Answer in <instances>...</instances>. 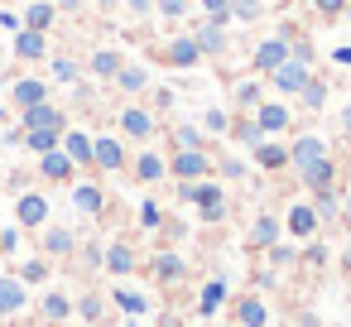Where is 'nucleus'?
<instances>
[{
  "instance_id": "nucleus-1",
  "label": "nucleus",
  "mask_w": 351,
  "mask_h": 327,
  "mask_svg": "<svg viewBox=\"0 0 351 327\" xmlns=\"http://www.w3.org/2000/svg\"><path fill=\"white\" fill-rule=\"evenodd\" d=\"M178 197H183V202H193V207H197V217H202L207 226H221V221L231 217L226 188H221V183H212V178H197V183H178Z\"/></svg>"
},
{
  "instance_id": "nucleus-2",
  "label": "nucleus",
  "mask_w": 351,
  "mask_h": 327,
  "mask_svg": "<svg viewBox=\"0 0 351 327\" xmlns=\"http://www.w3.org/2000/svg\"><path fill=\"white\" fill-rule=\"evenodd\" d=\"M289 44H293V34H289V29H279L274 39H265V44H255V53H250V68L269 77V73H274L279 63H289Z\"/></svg>"
},
{
  "instance_id": "nucleus-3",
  "label": "nucleus",
  "mask_w": 351,
  "mask_h": 327,
  "mask_svg": "<svg viewBox=\"0 0 351 327\" xmlns=\"http://www.w3.org/2000/svg\"><path fill=\"white\" fill-rule=\"evenodd\" d=\"M212 164H217V159H207V149H178V154L169 159V173H173L178 183H197V178L212 173Z\"/></svg>"
},
{
  "instance_id": "nucleus-4",
  "label": "nucleus",
  "mask_w": 351,
  "mask_h": 327,
  "mask_svg": "<svg viewBox=\"0 0 351 327\" xmlns=\"http://www.w3.org/2000/svg\"><path fill=\"white\" fill-rule=\"evenodd\" d=\"M20 130H68V116L53 101H39V106H25L20 111Z\"/></svg>"
},
{
  "instance_id": "nucleus-5",
  "label": "nucleus",
  "mask_w": 351,
  "mask_h": 327,
  "mask_svg": "<svg viewBox=\"0 0 351 327\" xmlns=\"http://www.w3.org/2000/svg\"><path fill=\"white\" fill-rule=\"evenodd\" d=\"M92 169H101V173L125 169V145L116 135H92Z\"/></svg>"
},
{
  "instance_id": "nucleus-6",
  "label": "nucleus",
  "mask_w": 351,
  "mask_h": 327,
  "mask_svg": "<svg viewBox=\"0 0 351 327\" xmlns=\"http://www.w3.org/2000/svg\"><path fill=\"white\" fill-rule=\"evenodd\" d=\"M284 226H289V236H293V241H313V236L322 231V221H317L313 202H293V207L284 212Z\"/></svg>"
},
{
  "instance_id": "nucleus-7",
  "label": "nucleus",
  "mask_w": 351,
  "mask_h": 327,
  "mask_svg": "<svg viewBox=\"0 0 351 327\" xmlns=\"http://www.w3.org/2000/svg\"><path fill=\"white\" fill-rule=\"evenodd\" d=\"M274 241H284V221H279L274 212H260V217L250 221V231H245V245H250V250H269Z\"/></svg>"
},
{
  "instance_id": "nucleus-8",
  "label": "nucleus",
  "mask_w": 351,
  "mask_h": 327,
  "mask_svg": "<svg viewBox=\"0 0 351 327\" xmlns=\"http://www.w3.org/2000/svg\"><path fill=\"white\" fill-rule=\"evenodd\" d=\"M308 77H313V68H308V63H293V58H289V63H279V68L269 73V82H274L284 97H298V92L308 87Z\"/></svg>"
},
{
  "instance_id": "nucleus-9",
  "label": "nucleus",
  "mask_w": 351,
  "mask_h": 327,
  "mask_svg": "<svg viewBox=\"0 0 351 327\" xmlns=\"http://www.w3.org/2000/svg\"><path fill=\"white\" fill-rule=\"evenodd\" d=\"M255 125L265 130V140H269V135H284V130L293 125V111H289L284 101H260V106H255Z\"/></svg>"
},
{
  "instance_id": "nucleus-10",
  "label": "nucleus",
  "mask_w": 351,
  "mask_h": 327,
  "mask_svg": "<svg viewBox=\"0 0 351 327\" xmlns=\"http://www.w3.org/2000/svg\"><path fill=\"white\" fill-rule=\"evenodd\" d=\"M317 159H327V140H322V135L308 130V135H298V140L289 145V164H293L298 173H303L308 164H317Z\"/></svg>"
},
{
  "instance_id": "nucleus-11",
  "label": "nucleus",
  "mask_w": 351,
  "mask_h": 327,
  "mask_svg": "<svg viewBox=\"0 0 351 327\" xmlns=\"http://www.w3.org/2000/svg\"><path fill=\"white\" fill-rule=\"evenodd\" d=\"M121 130H125L130 140H154L159 121H154V111H145V106H125V111H121Z\"/></svg>"
},
{
  "instance_id": "nucleus-12",
  "label": "nucleus",
  "mask_w": 351,
  "mask_h": 327,
  "mask_svg": "<svg viewBox=\"0 0 351 327\" xmlns=\"http://www.w3.org/2000/svg\"><path fill=\"white\" fill-rule=\"evenodd\" d=\"M164 58H169V68H197V63H202V49H197L193 34H178V39H169Z\"/></svg>"
},
{
  "instance_id": "nucleus-13",
  "label": "nucleus",
  "mask_w": 351,
  "mask_h": 327,
  "mask_svg": "<svg viewBox=\"0 0 351 327\" xmlns=\"http://www.w3.org/2000/svg\"><path fill=\"white\" fill-rule=\"evenodd\" d=\"M15 221H20V226H44V221H49V197H44V193H20Z\"/></svg>"
},
{
  "instance_id": "nucleus-14",
  "label": "nucleus",
  "mask_w": 351,
  "mask_h": 327,
  "mask_svg": "<svg viewBox=\"0 0 351 327\" xmlns=\"http://www.w3.org/2000/svg\"><path fill=\"white\" fill-rule=\"evenodd\" d=\"M25 303H29L25 284H20L15 274H0V317H15V313H25Z\"/></svg>"
},
{
  "instance_id": "nucleus-15",
  "label": "nucleus",
  "mask_w": 351,
  "mask_h": 327,
  "mask_svg": "<svg viewBox=\"0 0 351 327\" xmlns=\"http://www.w3.org/2000/svg\"><path fill=\"white\" fill-rule=\"evenodd\" d=\"M73 169H77V164L63 154V145H58V149H49V154H39V173H44L49 183H68V178H73Z\"/></svg>"
},
{
  "instance_id": "nucleus-16",
  "label": "nucleus",
  "mask_w": 351,
  "mask_h": 327,
  "mask_svg": "<svg viewBox=\"0 0 351 327\" xmlns=\"http://www.w3.org/2000/svg\"><path fill=\"white\" fill-rule=\"evenodd\" d=\"M44 53H49V39H44L39 29H20V34H15V58H20V63H39Z\"/></svg>"
},
{
  "instance_id": "nucleus-17",
  "label": "nucleus",
  "mask_w": 351,
  "mask_h": 327,
  "mask_svg": "<svg viewBox=\"0 0 351 327\" xmlns=\"http://www.w3.org/2000/svg\"><path fill=\"white\" fill-rule=\"evenodd\" d=\"M63 154L77 169H92V135L87 130H63Z\"/></svg>"
},
{
  "instance_id": "nucleus-18",
  "label": "nucleus",
  "mask_w": 351,
  "mask_h": 327,
  "mask_svg": "<svg viewBox=\"0 0 351 327\" xmlns=\"http://www.w3.org/2000/svg\"><path fill=\"white\" fill-rule=\"evenodd\" d=\"M250 154H255V164H260L265 173H279V169L289 164V145H279V140H260Z\"/></svg>"
},
{
  "instance_id": "nucleus-19",
  "label": "nucleus",
  "mask_w": 351,
  "mask_h": 327,
  "mask_svg": "<svg viewBox=\"0 0 351 327\" xmlns=\"http://www.w3.org/2000/svg\"><path fill=\"white\" fill-rule=\"evenodd\" d=\"M73 207H77L82 217H101V207H106V193H101L97 183H73Z\"/></svg>"
},
{
  "instance_id": "nucleus-20",
  "label": "nucleus",
  "mask_w": 351,
  "mask_h": 327,
  "mask_svg": "<svg viewBox=\"0 0 351 327\" xmlns=\"http://www.w3.org/2000/svg\"><path fill=\"white\" fill-rule=\"evenodd\" d=\"M226 298H231V284H226V279H207L202 293H197V313H202V317H217V308H221Z\"/></svg>"
},
{
  "instance_id": "nucleus-21",
  "label": "nucleus",
  "mask_w": 351,
  "mask_h": 327,
  "mask_svg": "<svg viewBox=\"0 0 351 327\" xmlns=\"http://www.w3.org/2000/svg\"><path fill=\"white\" fill-rule=\"evenodd\" d=\"M236 322H241V327H269V308H265V298H260V293H245V298L236 303Z\"/></svg>"
},
{
  "instance_id": "nucleus-22",
  "label": "nucleus",
  "mask_w": 351,
  "mask_h": 327,
  "mask_svg": "<svg viewBox=\"0 0 351 327\" xmlns=\"http://www.w3.org/2000/svg\"><path fill=\"white\" fill-rule=\"evenodd\" d=\"M10 97H15L20 111H25V106H39V101H49V82H39V77H20V82L10 87Z\"/></svg>"
},
{
  "instance_id": "nucleus-23",
  "label": "nucleus",
  "mask_w": 351,
  "mask_h": 327,
  "mask_svg": "<svg viewBox=\"0 0 351 327\" xmlns=\"http://www.w3.org/2000/svg\"><path fill=\"white\" fill-rule=\"evenodd\" d=\"M298 178H303L308 193H317V188H337V164H332V159H317V164H308Z\"/></svg>"
},
{
  "instance_id": "nucleus-24",
  "label": "nucleus",
  "mask_w": 351,
  "mask_h": 327,
  "mask_svg": "<svg viewBox=\"0 0 351 327\" xmlns=\"http://www.w3.org/2000/svg\"><path fill=\"white\" fill-rule=\"evenodd\" d=\"M313 212H317L322 226L341 221V193H337V188H317V193H313Z\"/></svg>"
},
{
  "instance_id": "nucleus-25",
  "label": "nucleus",
  "mask_w": 351,
  "mask_h": 327,
  "mask_svg": "<svg viewBox=\"0 0 351 327\" xmlns=\"http://www.w3.org/2000/svg\"><path fill=\"white\" fill-rule=\"evenodd\" d=\"M101 265H106V269H111L116 279H125V274H130V269H135L140 260H135V250H130L125 241H111V245H106V260H101Z\"/></svg>"
},
{
  "instance_id": "nucleus-26",
  "label": "nucleus",
  "mask_w": 351,
  "mask_h": 327,
  "mask_svg": "<svg viewBox=\"0 0 351 327\" xmlns=\"http://www.w3.org/2000/svg\"><path fill=\"white\" fill-rule=\"evenodd\" d=\"M125 68V58L116 53V49H97L92 53V77H101V82H116V73Z\"/></svg>"
},
{
  "instance_id": "nucleus-27",
  "label": "nucleus",
  "mask_w": 351,
  "mask_h": 327,
  "mask_svg": "<svg viewBox=\"0 0 351 327\" xmlns=\"http://www.w3.org/2000/svg\"><path fill=\"white\" fill-rule=\"evenodd\" d=\"M111 303H116L121 313H130V317H145V313H149V298H145V293H135V289H125V284H116V289H111Z\"/></svg>"
},
{
  "instance_id": "nucleus-28",
  "label": "nucleus",
  "mask_w": 351,
  "mask_h": 327,
  "mask_svg": "<svg viewBox=\"0 0 351 327\" xmlns=\"http://www.w3.org/2000/svg\"><path fill=\"white\" fill-rule=\"evenodd\" d=\"M193 39H197V49H202V53H221V49H226V29H221V25H212V20H202V25L193 29Z\"/></svg>"
},
{
  "instance_id": "nucleus-29",
  "label": "nucleus",
  "mask_w": 351,
  "mask_h": 327,
  "mask_svg": "<svg viewBox=\"0 0 351 327\" xmlns=\"http://www.w3.org/2000/svg\"><path fill=\"white\" fill-rule=\"evenodd\" d=\"M116 87H121V92H125V97H140V92H145V87H149V73H145V68H140V63H125V68H121V73H116Z\"/></svg>"
},
{
  "instance_id": "nucleus-30",
  "label": "nucleus",
  "mask_w": 351,
  "mask_h": 327,
  "mask_svg": "<svg viewBox=\"0 0 351 327\" xmlns=\"http://www.w3.org/2000/svg\"><path fill=\"white\" fill-rule=\"evenodd\" d=\"M164 173H169V159H159L154 149H145V154L135 159V178H140V183H159Z\"/></svg>"
},
{
  "instance_id": "nucleus-31",
  "label": "nucleus",
  "mask_w": 351,
  "mask_h": 327,
  "mask_svg": "<svg viewBox=\"0 0 351 327\" xmlns=\"http://www.w3.org/2000/svg\"><path fill=\"white\" fill-rule=\"evenodd\" d=\"M44 250H49V255H73V250H77V236H73L68 226H49V231H44Z\"/></svg>"
},
{
  "instance_id": "nucleus-32",
  "label": "nucleus",
  "mask_w": 351,
  "mask_h": 327,
  "mask_svg": "<svg viewBox=\"0 0 351 327\" xmlns=\"http://www.w3.org/2000/svg\"><path fill=\"white\" fill-rule=\"evenodd\" d=\"M183 274H188L183 255H169V250H164V255H154V279H164V284H178Z\"/></svg>"
},
{
  "instance_id": "nucleus-33",
  "label": "nucleus",
  "mask_w": 351,
  "mask_h": 327,
  "mask_svg": "<svg viewBox=\"0 0 351 327\" xmlns=\"http://www.w3.org/2000/svg\"><path fill=\"white\" fill-rule=\"evenodd\" d=\"M53 15H58V5H49V0H34V5L25 10V29H39V34H49Z\"/></svg>"
},
{
  "instance_id": "nucleus-34",
  "label": "nucleus",
  "mask_w": 351,
  "mask_h": 327,
  "mask_svg": "<svg viewBox=\"0 0 351 327\" xmlns=\"http://www.w3.org/2000/svg\"><path fill=\"white\" fill-rule=\"evenodd\" d=\"M231 140H236V145H245V149H255V145L265 140V130L255 125V116H250V121H231Z\"/></svg>"
},
{
  "instance_id": "nucleus-35",
  "label": "nucleus",
  "mask_w": 351,
  "mask_h": 327,
  "mask_svg": "<svg viewBox=\"0 0 351 327\" xmlns=\"http://www.w3.org/2000/svg\"><path fill=\"white\" fill-rule=\"evenodd\" d=\"M25 145H29L34 154H49V149L63 145V130H25Z\"/></svg>"
},
{
  "instance_id": "nucleus-36",
  "label": "nucleus",
  "mask_w": 351,
  "mask_h": 327,
  "mask_svg": "<svg viewBox=\"0 0 351 327\" xmlns=\"http://www.w3.org/2000/svg\"><path fill=\"white\" fill-rule=\"evenodd\" d=\"M202 135H231V116L221 106H207L202 111Z\"/></svg>"
},
{
  "instance_id": "nucleus-37",
  "label": "nucleus",
  "mask_w": 351,
  "mask_h": 327,
  "mask_svg": "<svg viewBox=\"0 0 351 327\" xmlns=\"http://www.w3.org/2000/svg\"><path fill=\"white\" fill-rule=\"evenodd\" d=\"M44 317H49V322L73 317V298H68V293H44Z\"/></svg>"
},
{
  "instance_id": "nucleus-38",
  "label": "nucleus",
  "mask_w": 351,
  "mask_h": 327,
  "mask_svg": "<svg viewBox=\"0 0 351 327\" xmlns=\"http://www.w3.org/2000/svg\"><path fill=\"white\" fill-rule=\"evenodd\" d=\"M173 145L178 149H207V135H202V125H178L173 130Z\"/></svg>"
},
{
  "instance_id": "nucleus-39",
  "label": "nucleus",
  "mask_w": 351,
  "mask_h": 327,
  "mask_svg": "<svg viewBox=\"0 0 351 327\" xmlns=\"http://www.w3.org/2000/svg\"><path fill=\"white\" fill-rule=\"evenodd\" d=\"M15 279H20V284H44V279H49V260H44V255H34V260H25Z\"/></svg>"
},
{
  "instance_id": "nucleus-40",
  "label": "nucleus",
  "mask_w": 351,
  "mask_h": 327,
  "mask_svg": "<svg viewBox=\"0 0 351 327\" xmlns=\"http://www.w3.org/2000/svg\"><path fill=\"white\" fill-rule=\"evenodd\" d=\"M265 15V0H231V20H241V25H255Z\"/></svg>"
},
{
  "instance_id": "nucleus-41",
  "label": "nucleus",
  "mask_w": 351,
  "mask_h": 327,
  "mask_svg": "<svg viewBox=\"0 0 351 327\" xmlns=\"http://www.w3.org/2000/svg\"><path fill=\"white\" fill-rule=\"evenodd\" d=\"M298 97H303V106H308V111H322V106H327V82L308 77V87H303Z\"/></svg>"
},
{
  "instance_id": "nucleus-42",
  "label": "nucleus",
  "mask_w": 351,
  "mask_h": 327,
  "mask_svg": "<svg viewBox=\"0 0 351 327\" xmlns=\"http://www.w3.org/2000/svg\"><path fill=\"white\" fill-rule=\"evenodd\" d=\"M265 97H260V82H236V106L241 111H255Z\"/></svg>"
},
{
  "instance_id": "nucleus-43",
  "label": "nucleus",
  "mask_w": 351,
  "mask_h": 327,
  "mask_svg": "<svg viewBox=\"0 0 351 327\" xmlns=\"http://www.w3.org/2000/svg\"><path fill=\"white\" fill-rule=\"evenodd\" d=\"M197 5L207 10V20H212V25H221V29L231 25V0H197Z\"/></svg>"
},
{
  "instance_id": "nucleus-44",
  "label": "nucleus",
  "mask_w": 351,
  "mask_h": 327,
  "mask_svg": "<svg viewBox=\"0 0 351 327\" xmlns=\"http://www.w3.org/2000/svg\"><path fill=\"white\" fill-rule=\"evenodd\" d=\"M140 226H149V231H159L164 226V207L149 197V202H140Z\"/></svg>"
},
{
  "instance_id": "nucleus-45",
  "label": "nucleus",
  "mask_w": 351,
  "mask_h": 327,
  "mask_svg": "<svg viewBox=\"0 0 351 327\" xmlns=\"http://www.w3.org/2000/svg\"><path fill=\"white\" fill-rule=\"evenodd\" d=\"M77 313H82L87 322H101V313H106V303H101L97 293H82V298H77Z\"/></svg>"
},
{
  "instance_id": "nucleus-46",
  "label": "nucleus",
  "mask_w": 351,
  "mask_h": 327,
  "mask_svg": "<svg viewBox=\"0 0 351 327\" xmlns=\"http://www.w3.org/2000/svg\"><path fill=\"white\" fill-rule=\"evenodd\" d=\"M77 77H82V68L73 58H53V82H77Z\"/></svg>"
},
{
  "instance_id": "nucleus-47",
  "label": "nucleus",
  "mask_w": 351,
  "mask_h": 327,
  "mask_svg": "<svg viewBox=\"0 0 351 327\" xmlns=\"http://www.w3.org/2000/svg\"><path fill=\"white\" fill-rule=\"evenodd\" d=\"M265 255H269V265H293V255H298V250H293L289 241H274V245H269Z\"/></svg>"
},
{
  "instance_id": "nucleus-48",
  "label": "nucleus",
  "mask_w": 351,
  "mask_h": 327,
  "mask_svg": "<svg viewBox=\"0 0 351 327\" xmlns=\"http://www.w3.org/2000/svg\"><path fill=\"white\" fill-rule=\"evenodd\" d=\"M303 260H308V265H317V269H322V265H327V260H332V250H327V245H322V241H308V245H303Z\"/></svg>"
},
{
  "instance_id": "nucleus-49",
  "label": "nucleus",
  "mask_w": 351,
  "mask_h": 327,
  "mask_svg": "<svg viewBox=\"0 0 351 327\" xmlns=\"http://www.w3.org/2000/svg\"><path fill=\"white\" fill-rule=\"evenodd\" d=\"M154 10H159L164 20H183V15H188V0H154Z\"/></svg>"
},
{
  "instance_id": "nucleus-50",
  "label": "nucleus",
  "mask_w": 351,
  "mask_h": 327,
  "mask_svg": "<svg viewBox=\"0 0 351 327\" xmlns=\"http://www.w3.org/2000/svg\"><path fill=\"white\" fill-rule=\"evenodd\" d=\"M20 250V226H5L0 231V255H15Z\"/></svg>"
},
{
  "instance_id": "nucleus-51",
  "label": "nucleus",
  "mask_w": 351,
  "mask_h": 327,
  "mask_svg": "<svg viewBox=\"0 0 351 327\" xmlns=\"http://www.w3.org/2000/svg\"><path fill=\"white\" fill-rule=\"evenodd\" d=\"M313 5H317V15H322V20H337V15L346 10V0H313Z\"/></svg>"
},
{
  "instance_id": "nucleus-52",
  "label": "nucleus",
  "mask_w": 351,
  "mask_h": 327,
  "mask_svg": "<svg viewBox=\"0 0 351 327\" xmlns=\"http://www.w3.org/2000/svg\"><path fill=\"white\" fill-rule=\"evenodd\" d=\"M221 178H245V164L241 159H221Z\"/></svg>"
},
{
  "instance_id": "nucleus-53",
  "label": "nucleus",
  "mask_w": 351,
  "mask_h": 327,
  "mask_svg": "<svg viewBox=\"0 0 351 327\" xmlns=\"http://www.w3.org/2000/svg\"><path fill=\"white\" fill-rule=\"evenodd\" d=\"M0 29H10V34H20V29H25V20H20V15H10V10H0Z\"/></svg>"
},
{
  "instance_id": "nucleus-54",
  "label": "nucleus",
  "mask_w": 351,
  "mask_h": 327,
  "mask_svg": "<svg viewBox=\"0 0 351 327\" xmlns=\"http://www.w3.org/2000/svg\"><path fill=\"white\" fill-rule=\"evenodd\" d=\"M82 260H87V265H92V269H97V265H101V260H106V250H101V245H82Z\"/></svg>"
},
{
  "instance_id": "nucleus-55",
  "label": "nucleus",
  "mask_w": 351,
  "mask_h": 327,
  "mask_svg": "<svg viewBox=\"0 0 351 327\" xmlns=\"http://www.w3.org/2000/svg\"><path fill=\"white\" fill-rule=\"evenodd\" d=\"M125 5H130V15H149V10H154V0H125Z\"/></svg>"
},
{
  "instance_id": "nucleus-56",
  "label": "nucleus",
  "mask_w": 351,
  "mask_h": 327,
  "mask_svg": "<svg viewBox=\"0 0 351 327\" xmlns=\"http://www.w3.org/2000/svg\"><path fill=\"white\" fill-rule=\"evenodd\" d=\"M341 221L351 226V193H341Z\"/></svg>"
},
{
  "instance_id": "nucleus-57",
  "label": "nucleus",
  "mask_w": 351,
  "mask_h": 327,
  "mask_svg": "<svg viewBox=\"0 0 351 327\" xmlns=\"http://www.w3.org/2000/svg\"><path fill=\"white\" fill-rule=\"evenodd\" d=\"M332 58H337V63H341V68H351V49H337V53H332Z\"/></svg>"
},
{
  "instance_id": "nucleus-58",
  "label": "nucleus",
  "mask_w": 351,
  "mask_h": 327,
  "mask_svg": "<svg viewBox=\"0 0 351 327\" xmlns=\"http://www.w3.org/2000/svg\"><path fill=\"white\" fill-rule=\"evenodd\" d=\"M341 130H346V135H351V101H346V106H341Z\"/></svg>"
},
{
  "instance_id": "nucleus-59",
  "label": "nucleus",
  "mask_w": 351,
  "mask_h": 327,
  "mask_svg": "<svg viewBox=\"0 0 351 327\" xmlns=\"http://www.w3.org/2000/svg\"><path fill=\"white\" fill-rule=\"evenodd\" d=\"M82 5V0H58V10H77Z\"/></svg>"
},
{
  "instance_id": "nucleus-60",
  "label": "nucleus",
  "mask_w": 351,
  "mask_h": 327,
  "mask_svg": "<svg viewBox=\"0 0 351 327\" xmlns=\"http://www.w3.org/2000/svg\"><path fill=\"white\" fill-rule=\"evenodd\" d=\"M341 15H346V20H351V0H346V10H341Z\"/></svg>"
},
{
  "instance_id": "nucleus-61",
  "label": "nucleus",
  "mask_w": 351,
  "mask_h": 327,
  "mask_svg": "<svg viewBox=\"0 0 351 327\" xmlns=\"http://www.w3.org/2000/svg\"><path fill=\"white\" fill-rule=\"evenodd\" d=\"M346 269H351V245H346Z\"/></svg>"
},
{
  "instance_id": "nucleus-62",
  "label": "nucleus",
  "mask_w": 351,
  "mask_h": 327,
  "mask_svg": "<svg viewBox=\"0 0 351 327\" xmlns=\"http://www.w3.org/2000/svg\"><path fill=\"white\" fill-rule=\"evenodd\" d=\"M0 125H5V106H0Z\"/></svg>"
},
{
  "instance_id": "nucleus-63",
  "label": "nucleus",
  "mask_w": 351,
  "mask_h": 327,
  "mask_svg": "<svg viewBox=\"0 0 351 327\" xmlns=\"http://www.w3.org/2000/svg\"><path fill=\"white\" fill-rule=\"evenodd\" d=\"M97 5H116V0H97Z\"/></svg>"
},
{
  "instance_id": "nucleus-64",
  "label": "nucleus",
  "mask_w": 351,
  "mask_h": 327,
  "mask_svg": "<svg viewBox=\"0 0 351 327\" xmlns=\"http://www.w3.org/2000/svg\"><path fill=\"white\" fill-rule=\"evenodd\" d=\"M49 327H63V322H49Z\"/></svg>"
}]
</instances>
